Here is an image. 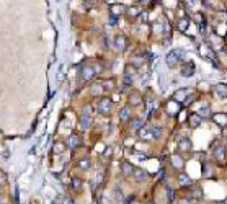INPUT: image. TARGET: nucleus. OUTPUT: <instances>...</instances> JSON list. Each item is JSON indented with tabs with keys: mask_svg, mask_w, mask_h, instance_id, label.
<instances>
[{
	"mask_svg": "<svg viewBox=\"0 0 227 204\" xmlns=\"http://www.w3.org/2000/svg\"><path fill=\"white\" fill-rule=\"evenodd\" d=\"M183 59H185V51L183 49H173L167 54L165 62H167L168 67H175V65L180 64V60H183Z\"/></svg>",
	"mask_w": 227,
	"mask_h": 204,
	"instance_id": "obj_1",
	"label": "nucleus"
},
{
	"mask_svg": "<svg viewBox=\"0 0 227 204\" xmlns=\"http://www.w3.org/2000/svg\"><path fill=\"white\" fill-rule=\"evenodd\" d=\"M200 53H201V56H203V57H207V59H209V60H211V62L214 64V65H217V60H216L214 51H212L209 46H206V44H201V46H200Z\"/></svg>",
	"mask_w": 227,
	"mask_h": 204,
	"instance_id": "obj_2",
	"label": "nucleus"
},
{
	"mask_svg": "<svg viewBox=\"0 0 227 204\" xmlns=\"http://www.w3.org/2000/svg\"><path fill=\"white\" fill-rule=\"evenodd\" d=\"M80 77L85 82H88V80H92L95 77V69L90 67V65H83V67H80Z\"/></svg>",
	"mask_w": 227,
	"mask_h": 204,
	"instance_id": "obj_3",
	"label": "nucleus"
},
{
	"mask_svg": "<svg viewBox=\"0 0 227 204\" xmlns=\"http://www.w3.org/2000/svg\"><path fill=\"white\" fill-rule=\"evenodd\" d=\"M190 93H191V88H181V90H178V92L173 93V100L178 101V103H183L185 98L190 97Z\"/></svg>",
	"mask_w": 227,
	"mask_h": 204,
	"instance_id": "obj_4",
	"label": "nucleus"
},
{
	"mask_svg": "<svg viewBox=\"0 0 227 204\" xmlns=\"http://www.w3.org/2000/svg\"><path fill=\"white\" fill-rule=\"evenodd\" d=\"M214 158L217 160V162H221V163L225 162V149H224V145H222V144H217L214 147Z\"/></svg>",
	"mask_w": 227,
	"mask_h": 204,
	"instance_id": "obj_5",
	"label": "nucleus"
},
{
	"mask_svg": "<svg viewBox=\"0 0 227 204\" xmlns=\"http://www.w3.org/2000/svg\"><path fill=\"white\" fill-rule=\"evenodd\" d=\"M111 110V100L110 98H101V101L98 103V111L101 115H108Z\"/></svg>",
	"mask_w": 227,
	"mask_h": 204,
	"instance_id": "obj_6",
	"label": "nucleus"
},
{
	"mask_svg": "<svg viewBox=\"0 0 227 204\" xmlns=\"http://www.w3.org/2000/svg\"><path fill=\"white\" fill-rule=\"evenodd\" d=\"M196 72V65L195 62H188L181 67V75L183 77H193V74Z\"/></svg>",
	"mask_w": 227,
	"mask_h": 204,
	"instance_id": "obj_7",
	"label": "nucleus"
},
{
	"mask_svg": "<svg viewBox=\"0 0 227 204\" xmlns=\"http://www.w3.org/2000/svg\"><path fill=\"white\" fill-rule=\"evenodd\" d=\"M136 77H137V74H136V70L132 69V67H127V69L124 70V83L131 85V83L136 80Z\"/></svg>",
	"mask_w": 227,
	"mask_h": 204,
	"instance_id": "obj_8",
	"label": "nucleus"
},
{
	"mask_svg": "<svg viewBox=\"0 0 227 204\" xmlns=\"http://www.w3.org/2000/svg\"><path fill=\"white\" fill-rule=\"evenodd\" d=\"M137 134H139V137H141L142 140H152V139H154V136H152V131H150L149 127H145V126H142V127H141Z\"/></svg>",
	"mask_w": 227,
	"mask_h": 204,
	"instance_id": "obj_9",
	"label": "nucleus"
},
{
	"mask_svg": "<svg viewBox=\"0 0 227 204\" xmlns=\"http://www.w3.org/2000/svg\"><path fill=\"white\" fill-rule=\"evenodd\" d=\"M127 103H129V106H141L142 98H141L139 93H131L129 97H127Z\"/></svg>",
	"mask_w": 227,
	"mask_h": 204,
	"instance_id": "obj_10",
	"label": "nucleus"
},
{
	"mask_svg": "<svg viewBox=\"0 0 227 204\" xmlns=\"http://www.w3.org/2000/svg\"><path fill=\"white\" fill-rule=\"evenodd\" d=\"M177 181H178L180 186H183V188H188L191 184V180H190V177H188L186 173H180L177 177Z\"/></svg>",
	"mask_w": 227,
	"mask_h": 204,
	"instance_id": "obj_11",
	"label": "nucleus"
},
{
	"mask_svg": "<svg viewBox=\"0 0 227 204\" xmlns=\"http://www.w3.org/2000/svg\"><path fill=\"white\" fill-rule=\"evenodd\" d=\"M178 150H180V152H190V150H191V142H190V139H186V137L180 139V142H178Z\"/></svg>",
	"mask_w": 227,
	"mask_h": 204,
	"instance_id": "obj_12",
	"label": "nucleus"
},
{
	"mask_svg": "<svg viewBox=\"0 0 227 204\" xmlns=\"http://www.w3.org/2000/svg\"><path fill=\"white\" fill-rule=\"evenodd\" d=\"M212 119H214V122H216V124H219L221 127L227 126V115H224V113H217V115L212 116Z\"/></svg>",
	"mask_w": 227,
	"mask_h": 204,
	"instance_id": "obj_13",
	"label": "nucleus"
},
{
	"mask_svg": "<svg viewBox=\"0 0 227 204\" xmlns=\"http://www.w3.org/2000/svg\"><path fill=\"white\" fill-rule=\"evenodd\" d=\"M214 92H216V97L217 98H227V85H224V83L216 85Z\"/></svg>",
	"mask_w": 227,
	"mask_h": 204,
	"instance_id": "obj_14",
	"label": "nucleus"
},
{
	"mask_svg": "<svg viewBox=\"0 0 227 204\" xmlns=\"http://www.w3.org/2000/svg\"><path fill=\"white\" fill-rule=\"evenodd\" d=\"M132 177L136 178V181H145L147 180V172L142 168H136L134 173H132Z\"/></svg>",
	"mask_w": 227,
	"mask_h": 204,
	"instance_id": "obj_15",
	"label": "nucleus"
},
{
	"mask_svg": "<svg viewBox=\"0 0 227 204\" xmlns=\"http://www.w3.org/2000/svg\"><path fill=\"white\" fill-rule=\"evenodd\" d=\"M82 144V140H80V137L79 136H75V134H72V136H69V139H67V145L70 147V149H77V147Z\"/></svg>",
	"mask_w": 227,
	"mask_h": 204,
	"instance_id": "obj_16",
	"label": "nucleus"
},
{
	"mask_svg": "<svg viewBox=\"0 0 227 204\" xmlns=\"http://www.w3.org/2000/svg\"><path fill=\"white\" fill-rule=\"evenodd\" d=\"M188 119H190V126L191 127H198L203 122V116L201 115H196V113H193V115H190V118H188Z\"/></svg>",
	"mask_w": 227,
	"mask_h": 204,
	"instance_id": "obj_17",
	"label": "nucleus"
},
{
	"mask_svg": "<svg viewBox=\"0 0 227 204\" xmlns=\"http://www.w3.org/2000/svg\"><path fill=\"white\" fill-rule=\"evenodd\" d=\"M144 126V122H142V119H134L131 122V126H129V129H131V134H136V132H139V129Z\"/></svg>",
	"mask_w": 227,
	"mask_h": 204,
	"instance_id": "obj_18",
	"label": "nucleus"
},
{
	"mask_svg": "<svg viewBox=\"0 0 227 204\" xmlns=\"http://www.w3.org/2000/svg\"><path fill=\"white\" fill-rule=\"evenodd\" d=\"M170 162H172V165L177 170H180V168H183V165H185V160H183L180 155H173L172 158H170Z\"/></svg>",
	"mask_w": 227,
	"mask_h": 204,
	"instance_id": "obj_19",
	"label": "nucleus"
},
{
	"mask_svg": "<svg viewBox=\"0 0 227 204\" xmlns=\"http://www.w3.org/2000/svg\"><path fill=\"white\" fill-rule=\"evenodd\" d=\"M178 30L180 31H183V33H186V28L190 26V20H188V18L185 16V18H178Z\"/></svg>",
	"mask_w": 227,
	"mask_h": 204,
	"instance_id": "obj_20",
	"label": "nucleus"
},
{
	"mask_svg": "<svg viewBox=\"0 0 227 204\" xmlns=\"http://www.w3.org/2000/svg\"><path fill=\"white\" fill-rule=\"evenodd\" d=\"M134 170H136V168L132 167L129 162H123V163H121V172L124 173V175H132V173H134Z\"/></svg>",
	"mask_w": 227,
	"mask_h": 204,
	"instance_id": "obj_21",
	"label": "nucleus"
},
{
	"mask_svg": "<svg viewBox=\"0 0 227 204\" xmlns=\"http://www.w3.org/2000/svg\"><path fill=\"white\" fill-rule=\"evenodd\" d=\"M115 46L118 47L119 51H123L126 47V42H124V36L123 35H118L116 38H115Z\"/></svg>",
	"mask_w": 227,
	"mask_h": 204,
	"instance_id": "obj_22",
	"label": "nucleus"
},
{
	"mask_svg": "<svg viewBox=\"0 0 227 204\" xmlns=\"http://www.w3.org/2000/svg\"><path fill=\"white\" fill-rule=\"evenodd\" d=\"M131 118V110L127 106H124V108H121L119 110V119L121 121H127Z\"/></svg>",
	"mask_w": 227,
	"mask_h": 204,
	"instance_id": "obj_23",
	"label": "nucleus"
},
{
	"mask_svg": "<svg viewBox=\"0 0 227 204\" xmlns=\"http://www.w3.org/2000/svg\"><path fill=\"white\" fill-rule=\"evenodd\" d=\"M90 124H92V118H90V115H82V118H80V126H82L83 129H87Z\"/></svg>",
	"mask_w": 227,
	"mask_h": 204,
	"instance_id": "obj_24",
	"label": "nucleus"
},
{
	"mask_svg": "<svg viewBox=\"0 0 227 204\" xmlns=\"http://www.w3.org/2000/svg\"><path fill=\"white\" fill-rule=\"evenodd\" d=\"M126 8L127 7H124V5H113L111 7V13H113V15H121V13L126 12Z\"/></svg>",
	"mask_w": 227,
	"mask_h": 204,
	"instance_id": "obj_25",
	"label": "nucleus"
},
{
	"mask_svg": "<svg viewBox=\"0 0 227 204\" xmlns=\"http://www.w3.org/2000/svg\"><path fill=\"white\" fill-rule=\"evenodd\" d=\"M126 13H127V15H129L131 18H136L137 15H141L137 7H127V8H126Z\"/></svg>",
	"mask_w": 227,
	"mask_h": 204,
	"instance_id": "obj_26",
	"label": "nucleus"
},
{
	"mask_svg": "<svg viewBox=\"0 0 227 204\" xmlns=\"http://www.w3.org/2000/svg\"><path fill=\"white\" fill-rule=\"evenodd\" d=\"M53 150H54V154H57V155H59V154H64L65 144H62V142H57V144L54 145V149H53Z\"/></svg>",
	"mask_w": 227,
	"mask_h": 204,
	"instance_id": "obj_27",
	"label": "nucleus"
},
{
	"mask_svg": "<svg viewBox=\"0 0 227 204\" xmlns=\"http://www.w3.org/2000/svg\"><path fill=\"white\" fill-rule=\"evenodd\" d=\"M200 115L204 118V116H209L211 115V106L209 105H203L201 106V110H200Z\"/></svg>",
	"mask_w": 227,
	"mask_h": 204,
	"instance_id": "obj_28",
	"label": "nucleus"
},
{
	"mask_svg": "<svg viewBox=\"0 0 227 204\" xmlns=\"http://www.w3.org/2000/svg\"><path fill=\"white\" fill-rule=\"evenodd\" d=\"M103 93V87L101 85H93L92 87V95H95V97H98V95Z\"/></svg>",
	"mask_w": 227,
	"mask_h": 204,
	"instance_id": "obj_29",
	"label": "nucleus"
},
{
	"mask_svg": "<svg viewBox=\"0 0 227 204\" xmlns=\"http://www.w3.org/2000/svg\"><path fill=\"white\" fill-rule=\"evenodd\" d=\"M150 131H152L154 139H159V137L162 136V129H160V127H150Z\"/></svg>",
	"mask_w": 227,
	"mask_h": 204,
	"instance_id": "obj_30",
	"label": "nucleus"
},
{
	"mask_svg": "<svg viewBox=\"0 0 227 204\" xmlns=\"http://www.w3.org/2000/svg\"><path fill=\"white\" fill-rule=\"evenodd\" d=\"M79 167H80V168H83V170H87V168L90 167V160H88V158L80 160V162H79Z\"/></svg>",
	"mask_w": 227,
	"mask_h": 204,
	"instance_id": "obj_31",
	"label": "nucleus"
},
{
	"mask_svg": "<svg viewBox=\"0 0 227 204\" xmlns=\"http://www.w3.org/2000/svg\"><path fill=\"white\" fill-rule=\"evenodd\" d=\"M72 188L74 189H80V188H82V181H80L79 178H74L72 180Z\"/></svg>",
	"mask_w": 227,
	"mask_h": 204,
	"instance_id": "obj_32",
	"label": "nucleus"
},
{
	"mask_svg": "<svg viewBox=\"0 0 227 204\" xmlns=\"http://www.w3.org/2000/svg\"><path fill=\"white\" fill-rule=\"evenodd\" d=\"M167 193H168V201L173 202V201H175V191H173L170 186H167Z\"/></svg>",
	"mask_w": 227,
	"mask_h": 204,
	"instance_id": "obj_33",
	"label": "nucleus"
},
{
	"mask_svg": "<svg viewBox=\"0 0 227 204\" xmlns=\"http://www.w3.org/2000/svg\"><path fill=\"white\" fill-rule=\"evenodd\" d=\"M145 103H147V110H152V105H154V100H152V97H147Z\"/></svg>",
	"mask_w": 227,
	"mask_h": 204,
	"instance_id": "obj_34",
	"label": "nucleus"
},
{
	"mask_svg": "<svg viewBox=\"0 0 227 204\" xmlns=\"http://www.w3.org/2000/svg\"><path fill=\"white\" fill-rule=\"evenodd\" d=\"M110 25H118V15H113L110 16Z\"/></svg>",
	"mask_w": 227,
	"mask_h": 204,
	"instance_id": "obj_35",
	"label": "nucleus"
},
{
	"mask_svg": "<svg viewBox=\"0 0 227 204\" xmlns=\"http://www.w3.org/2000/svg\"><path fill=\"white\" fill-rule=\"evenodd\" d=\"M134 201H136V196H134V194H131V196H127V198L124 199L126 204H131V202H134Z\"/></svg>",
	"mask_w": 227,
	"mask_h": 204,
	"instance_id": "obj_36",
	"label": "nucleus"
},
{
	"mask_svg": "<svg viewBox=\"0 0 227 204\" xmlns=\"http://www.w3.org/2000/svg\"><path fill=\"white\" fill-rule=\"evenodd\" d=\"M178 204H193V202L190 201V199H183V201H180Z\"/></svg>",
	"mask_w": 227,
	"mask_h": 204,
	"instance_id": "obj_37",
	"label": "nucleus"
},
{
	"mask_svg": "<svg viewBox=\"0 0 227 204\" xmlns=\"http://www.w3.org/2000/svg\"><path fill=\"white\" fill-rule=\"evenodd\" d=\"M85 5H87V7H92V5H93V0H85Z\"/></svg>",
	"mask_w": 227,
	"mask_h": 204,
	"instance_id": "obj_38",
	"label": "nucleus"
},
{
	"mask_svg": "<svg viewBox=\"0 0 227 204\" xmlns=\"http://www.w3.org/2000/svg\"><path fill=\"white\" fill-rule=\"evenodd\" d=\"M62 204H72V199H69V198H65L64 201H62Z\"/></svg>",
	"mask_w": 227,
	"mask_h": 204,
	"instance_id": "obj_39",
	"label": "nucleus"
},
{
	"mask_svg": "<svg viewBox=\"0 0 227 204\" xmlns=\"http://www.w3.org/2000/svg\"><path fill=\"white\" fill-rule=\"evenodd\" d=\"M7 157H8V152L3 150V160H7Z\"/></svg>",
	"mask_w": 227,
	"mask_h": 204,
	"instance_id": "obj_40",
	"label": "nucleus"
}]
</instances>
